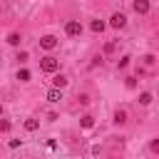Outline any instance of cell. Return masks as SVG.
Wrapping results in <instances>:
<instances>
[{
	"instance_id": "obj_1",
	"label": "cell",
	"mask_w": 159,
	"mask_h": 159,
	"mask_svg": "<svg viewBox=\"0 0 159 159\" xmlns=\"http://www.w3.org/2000/svg\"><path fill=\"white\" fill-rule=\"evenodd\" d=\"M57 67H60V60H55L52 55H47V57L40 60V70L42 72H57Z\"/></svg>"
},
{
	"instance_id": "obj_2",
	"label": "cell",
	"mask_w": 159,
	"mask_h": 159,
	"mask_svg": "<svg viewBox=\"0 0 159 159\" xmlns=\"http://www.w3.org/2000/svg\"><path fill=\"white\" fill-rule=\"evenodd\" d=\"M109 25H112L114 30H122V27L127 25V15H124V12H114V15L109 17Z\"/></svg>"
},
{
	"instance_id": "obj_3",
	"label": "cell",
	"mask_w": 159,
	"mask_h": 159,
	"mask_svg": "<svg viewBox=\"0 0 159 159\" xmlns=\"http://www.w3.org/2000/svg\"><path fill=\"white\" fill-rule=\"evenodd\" d=\"M65 32H67L70 37H77V35H82V22H77V20H70V22L65 25Z\"/></svg>"
},
{
	"instance_id": "obj_4",
	"label": "cell",
	"mask_w": 159,
	"mask_h": 159,
	"mask_svg": "<svg viewBox=\"0 0 159 159\" xmlns=\"http://www.w3.org/2000/svg\"><path fill=\"white\" fill-rule=\"evenodd\" d=\"M40 47H42V50H55V47H57V37H55V35H45V37L40 40Z\"/></svg>"
},
{
	"instance_id": "obj_5",
	"label": "cell",
	"mask_w": 159,
	"mask_h": 159,
	"mask_svg": "<svg viewBox=\"0 0 159 159\" xmlns=\"http://www.w3.org/2000/svg\"><path fill=\"white\" fill-rule=\"evenodd\" d=\"M134 10L139 15H147L149 12V0H134Z\"/></svg>"
},
{
	"instance_id": "obj_6",
	"label": "cell",
	"mask_w": 159,
	"mask_h": 159,
	"mask_svg": "<svg viewBox=\"0 0 159 159\" xmlns=\"http://www.w3.org/2000/svg\"><path fill=\"white\" fill-rule=\"evenodd\" d=\"M60 99H62V89H57V87L47 89V102H60Z\"/></svg>"
},
{
	"instance_id": "obj_7",
	"label": "cell",
	"mask_w": 159,
	"mask_h": 159,
	"mask_svg": "<svg viewBox=\"0 0 159 159\" xmlns=\"http://www.w3.org/2000/svg\"><path fill=\"white\" fill-rule=\"evenodd\" d=\"M52 84H55L57 89H62V87L67 84V77H65V75H55V77H52Z\"/></svg>"
},
{
	"instance_id": "obj_8",
	"label": "cell",
	"mask_w": 159,
	"mask_h": 159,
	"mask_svg": "<svg viewBox=\"0 0 159 159\" xmlns=\"http://www.w3.org/2000/svg\"><path fill=\"white\" fill-rule=\"evenodd\" d=\"M104 27H107V25H104L102 20H92V22H89V30H92V32H102Z\"/></svg>"
},
{
	"instance_id": "obj_9",
	"label": "cell",
	"mask_w": 159,
	"mask_h": 159,
	"mask_svg": "<svg viewBox=\"0 0 159 159\" xmlns=\"http://www.w3.org/2000/svg\"><path fill=\"white\" fill-rule=\"evenodd\" d=\"M124 122H127V112H124V109L114 112V124H124Z\"/></svg>"
},
{
	"instance_id": "obj_10",
	"label": "cell",
	"mask_w": 159,
	"mask_h": 159,
	"mask_svg": "<svg viewBox=\"0 0 159 159\" xmlns=\"http://www.w3.org/2000/svg\"><path fill=\"white\" fill-rule=\"evenodd\" d=\"M80 124H82V127H84V129H89V127H92V124H94V117H92V114H84V117H82V119H80Z\"/></svg>"
},
{
	"instance_id": "obj_11",
	"label": "cell",
	"mask_w": 159,
	"mask_h": 159,
	"mask_svg": "<svg viewBox=\"0 0 159 159\" xmlns=\"http://www.w3.org/2000/svg\"><path fill=\"white\" fill-rule=\"evenodd\" d=\"M37 127H40V119H25V129L27 132H35Z\"/></svg>"
},
{
	"instance_id": "obj_12",
	"label": "cell",
	"mask_w": 159,
	"mask_h": 159,
	"mask_svg": "<svg viewBox=\"0 0 159 159\" xmlns=\"http://www.w3.org/2000/svg\"><path fill=\"white\" fill-rule=\"evenodd\" d=\"M20 40H22L20 32H10V35H7V45H20Z\"/></svg>"
},
{
	"instance_id": "obj_13",
	"label": "cell",
	"mask_w": 159,
	"mask_h": 159,
	"mask_svg": "<svg viewBox=\"0 0 159 159\" xmlns=\"http://www.w3.org/2000/svg\"><path fill=\"white\" fill-rule=\"evenodd\" d=\"M17 80H20V82H27V80H30V70H20V72H17Z\"/></svg>"
},
{
	"instance_id": "obj_14",
	"label": "cell",
	"mask_w": 159,
	"mask_h": 159,
	"mask_svg": "<svg viewBox=\"0 0 159 159\" xmlns=\"http://www.w3.org/2000/svg\"><path fill=\"white\" fill-rule=\"evenodd\" d=\"M149 102H152V94L149 92H142L139 94V104H149Z\"/></svg>"
},
{
	"instance_id": "obj_15",
	"label": "cell",
	"mask_w": 159,
	"mask_h": 159,
	"mask_svg": "<svg viewBox=\"0 0 159 159\" xmlns=\"http://www.w3.org/2000/svg\"><path fill=\"white\" fill-rule=\"evenodd\" d=\"M10 129V122L7 119H0V132H7Z\"/></svg>"
},
{
	"instance_id": "obj_16",
	"label": "cell",
	"mask_w": 159,
	"mask_h": 159,
	"mask_svg": "<svg viewBox=\"0 0 159 159\" xmlns=\"http://www.w3.org/2000/svg\"><path fill=\"white\" fill-rule=\"evenodd\" d=\"M127 87L134 89V87H137V80H134V77H127Z\"/></svg>"
},
{
	"instance_id": "obj_17",
	"label": "cell",
	"mask_w": 159,
	"mask_h": 159,
	"mask_svg": "<svg viewBox=\"0 0 159 159\" xmlns=\"http://www.w3.org/2000/svg\"><path fill=\"white\" fill-rule=\"evenodd\" d=\"M127 65H129V57H127V55H124V57H122V60H119V67H122V70H124V67H127Z\"/></svg>"
},
{
	"instance_id": "obj_18",
	"label": "cell",
	"mask_w": 159,
	"mask_h": 159,
	"mask_svg": "<svg viewBox=\"0 0 159 159\" xmlns=\"http://www.w3.org/2000/svg\"><path fill=\"white\" fill-rule=\"evenodd\" d=\"M7 144H10V149H17V147H20V139H10Z\"/></svg>"
},
{
	"instance_id": "obj_19",
	"label": "cell",
	"mask_w": 159,
	"mask_h": 159,
	"mask_svg": "<svg viewBox=\"0 0 159 159\" xmlns=\"http://www.w3.org/2000/svg\"><path fill=\"white\" fill-rule=\"evenodd\" d=\"M149 147H152V152H159V139H152V144H149Z\"/></svg>"
},
{
	"instance_id": "obj_20",
	"label": "cell",
	"mask_w": 159,
	"mask_h": 159,
	"mask_svg": "<svg viewBox=\"0 0 159 159\" xmlns=\"http://www.w3.org/2000/svg\"><path fill=\"white\" fill-rule=\"evenodd\" d=\"M0 114H2V107H0Z\"/></svg>"
}]
</instances>
